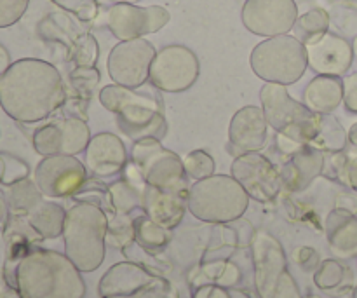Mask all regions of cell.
Segmentation results:
<instances>
[{
	"mask_svg": "<svg viewBox=\"0 0 357 298\" xmlns=\"http://www.w3.org/2000/svg\"><path fill=\"white\" fill-rule=\"evenodd\" d=\"M10 65H13V61H10L9 51H7V49L0 44V77H2L7 70H9Z\"/></svg>",
	"mask_w": 357,
	"mask_h": 298,
	"instance_id": "cell-48",
	"label": "cell"
},
{
	"mask_svg": "<svg viewBox=\"0 0 357 298\" xmlns=\"http://www.w3.org/2000/svg\"><path fill=\"white\" fill-rule=\"evenodd\" d=\"M201 274L208 279L206 285H218L223 288H232L239 283L241 272L237 265L225 260H216L204 264L201 267Z\"/></svg>",
	"mask_w": 357,
	"mask_h": 298,
	"instance_id": "cell-34",
	"label": "cell"
},
{
	"mask_svg": "<svg viewBox=\"0 0 357 298\" xmlns=\"http://www.w3.org/2000/svg\"><path fill=\"white\" fill-rule=\"evenodd\" d=\"M51 2L56 3L59 9L73 14L80 21L96 20L98 13H100L98 0H51Z\"/></svg>",
	"mask_w": 357,
	"mask_h": 298,
	"instance_id": "cell-41",
	"label": "cell"
},
{
	"mask_svg": "<svg viewBox=\"0 0 357 298\" xmlns=\"http://www.w3.org/2000/svg\"><path fill=\"white\" fill-rule=\"evenodd\" d=\"M296 264L303 269V271H314L319 267V255L312 248H300L296 251Z\"/></svg>",
	"mask_w": 357,
	"mask_h": 298,
	"instance_id": "cell-45",
	"label": "cell"
},
{
	"mask_svg": "<svg viewBox=\"0 0 357 298\" xmlns=\"http://www.w3.org/2000/svg\"><path fill=\"white\" fill-rule=\"evenodd\" d=\"M331 23H335V27L345 35H357V9L351 6H338L335 7V10H331L330 14ZM342 35V37H344Z\"/></svg>",
	"mask_w": 357,
	"mask_h": 298,
	"instance_id": "cell-42",
	"label": "cell"
},
{
	"mask_svg": "<svg viewBox=\"0 0 357 298\" xmlns=\"http://www.w3.org/2000/svg\"><path fill=\"white\" fill-rule=\"evenodd\" d=\"M128 163L124 142L114 133H98L84 150V164L87 171L98 178H110L122 173Z\"/></svg>",
	"mask_w": 357,
	"mask_h": 298,
	"instance_id": "cell-18",
	"label": "cell"
},
{
	"mask_svg": "<svg viewBox=\"0 0 357 298\" xmlns=\"http://www.w3.org/2000/svg\"><path fill=\"white\" fill-rule=\"evenodd\" d=\"M114 3H119V2H126V3H138L139 0H112Z\"/></svg>",
	"mask_w": 357,
	"mask_h": 298,
	"instance_id": "cell-51",
	"label": "cell"
},
{
	"mask_svg": "<svg viewBox=\"0 0 357 298\" xmlns=\"http://www.w3.org/2000/svg\"><path fill=\"white\" fill-rule=\"evenodd\" d=\"M344 105L349 114L357 115V72L344 77Z\"/></svg>",
	"mask_w": 357,
	"mask_h": 298,
	"instance_id": "cell-44",
	"label": "cell"
},
{
	"mask_svg": "<svg viewBox=\"0 0 357 298\" xmlns=\"http://www.w3.org/2000/svg\"><path fill=\"white\" fill-rule=\"evenodd\" d=\"M352 298H357V286L354 288V292H352Z\"/></svg>",
	"mask_w": 357,
	"mask_h": 298,
	"instance_id": "cell-52",
	"label": "cell"
},
{
	"mask_svg": "<svg viewBox=\"0 0 357 298\" xmlns=\"http://www.w3.org/2000/svg\"><path fill=\"white\" fill-rule=\"evenodd\" d=\"M349 145V133L331 114H317V129L310 147L324 154L340 152Z\"/></svg>",
	"mask_w": 357,
	"mask_h": 298,
	"instance_id": "cell-27",
	"label": "cell"
},
{
	"mask_svg": "<svg viewBox=\"0 0 357 298\" xmlns=\"http://www.w3.org/2000/svg\"><path fill=\"white\" fill-rule=\"evenodd\" d=\"M7 220H9V206H7L6 199L0 195V230L6 227Z\"/></svg>",
	"mask_w": 357,
	"mask_h": 298,
	"instance_id": "cell-49",
	"label": "cell"
},
{
	"mask_svg": "<svg viewBox=\"0 0 357 298\" xmlns=\"http://www.w3.org/2000/svg\"><path fill=\"white\" fill-rule=\"evenodd\" d=\"M155 54V47L146 38L121 40L108 52V77L119 86L138 89L149 80L150 66Z\"/></svg>",
	"mask_w": 357,
	"mask_h": 298,
	"instance_id": "cell-11",
	"label": "cell"
},
{
	"mask_svg": "<svg viewBox=\"0 0 357 298\" xmlns=\"http://www.w3.org/2000/svg\"><path fill=\"white\" fill-rule=\"evenodd\" d=\"M108 213L89 202H77L66 211L63 241L65 255L80 272H94L107 253Z\"/></svg>",
	"mask_w": 357,
	"mask_h": 298,
	"instance_id": "cell-4",
	"label": "cell"
},
{
	"mask_svg": "<svg viewBox=\"0 0 357 298\" xmlns=\"http://www.w3.org/2000/svg\"><path fill=\"white\" fill-rule=\"evenodd\" d=\"M349 145L356 147L357 149V122L356 124H352L351 129H349Z\"/></svg>",
	"mask_w": 357,
	"mask_h": 298,
	"instance_id": "cell-50",
	"label": "cell"
},
{
	"mask_svg": "<svg viewBox=\"0 0 357 298\" xmlns=\"http://www.w3.org/2000/svg\"><path fill=\"white\" fill-rule=\"evenodd\" d=\"M330 13L326 9H323V7H312V9L307 10L305 14L298 16V20H296L295 37L300 38L305 44V42L314 40V38L326 33L330 30Z\"/></svg>",
	"mask_w": 357,
	"mask_h": 298,
	"instance_id": "cell-31",
	"label": "cell"
},
{
	"mask_svg": "<svg viewBox=\"0 0 357 298\" xmlns=\"http://www.w3.org/2000/svg\"><path fill=\"white\" fill-rule=\"evenodd\" d=\"M100 103L117 117L121 131L132 142L145 138L162 140L167 133V121L160 100L138 89L108 84L98 94Z\"/></svg>",
	"mask_w": 357,
	"mask_h": 298,
	"instance_id": "cell-3",
	"label": "cell"
},
{
	"mask_svg": "<svg viewBox=\"0 0 357 298\" xmlns=\"http://www.w3.org/2000/svg\"><path fill=\"white\" fill-rule=\"evenodd\" d=\"M171 241V230L166 227L159 225L149 216L143 215L135 218V243L138 244L142 250L152 253H159L164 248L169 244Z\"/></svg>",
	"mask_w": 357,
	"mask_h": 298,
	"instance_id": "cell-29",
	"label": "cell"
},
{
	"mask_svg": "<svg viewBox=\"0 0 357 298\" xmlns=\"http://www.w3.org/2000/svg\"><path fill=\"white\" fill-rule=\"evenodd\" d=\"M201 63L190 47L181 44L164 45L150 66V84L164 93H183L199 79Z\"/></svg>",
	"mask_w": 357,
	"mask_h": 298,
	"instance_id": "cell-10",
	"label": "cell"
},
{
	"mask_svg": "<svg viewBox=\"0 0 357 298\" xmlns=\"http://www.w3.org/2000/svg\"><path fill=\"white\" fill-rule=\"evenodd\" d=\"M187 195L181 192L160 191V188L146 185L143 191L142 209L150 220H153L159 225L173 230L180 225L187 213Z\"/></svg>",
	"mask_w": 357,
	"mask_h": 298,
	"instance_id": "cell-20",
	"label": "cell"
},
{
	"mask_svg": "<svg viewBox=\"0 0 357 298\" xmlns=\"http://www.w3.org/2000/svg\"><path fill=\"white\" fill-rule=\"evenodd\" d=\"M160 142L162 140L155 138L135 142L129 159L138 167L145 184L150 187L188 194L190 178L185 173L183 159H180V156L173 150L166 149Z\"/></svg>",
	"mask_w": 357,
	"mask_h": 298,
	"instance_id": "cell-8",
	"label": "cell"
},
{
	"mask_svg": "<svg viewBox=\"0 0 357 298\" xmlns=\"http://www.w3.org/2000/svg\"><path fill=\"white\" fill-rule=\"evenodd\" d=\"M183 166L187 177L194 181L213 177L216 170L215 159L206 150H192V152H188L183 159Z\"/></svg>",
	"mask_w": 357,
	"mask_h": 298,
	"instance_id": "cell-37",
	"label": "cell"
},
{
	"mask_svg": "<svg viewBox=\"0 0 357 298\" xmlns=\"http://www.w3.org/2000/svg\"><path fill=\"white\" fill-rule=\"evenodd\" d=\"M101 75L96 66H75L68 75V87L72 96L91 100L100 84Z\"/></svg>",
	"mask_w": 357,
	"mask_h": 298,
	"instance_id": "cell-33",
	"label": "cell"
},
{
	"mask_svg": "<svg viewBox=\"0 0 357 298\" xmlns=\"http://www.w3.org/2000/svg\"><path fill=\"white\" fill-rule=\"evenodd\" d=\"M255 288L260 298H303L288 269L282 244L272 234L258 230L251 239Z\"/></svg>",
	"mask_w": 357,
	"mask_h": 298,
	"instance_id": "cell-7",
	"label": "cell"
},
{
	"mask_svg": "<svg viewBox=\"0 0 357 298\" xmlns=\"http://www.w3.org/2000/svg\"><path fill=\"white\" fill-rule=\"evenodd\" d=\"M30 0H0V28L16 24L26 13Z\"/></svg>",
	"mask_w": 357,
	"mask_h": 298,
	"instance_id": "cell-43",
	"label": "cell"
},
{
	"mask_svg": "<svg viewBox=\"0 0 357 298\" xmlns=\"http://www.w3.org/2000/svg\"><path fill=\"white\" fill-rule=\"evenodd\" d=\"M324 170V152L314 147H303L296 154H293L288 163L281 167L282 188L288 192H302L314 180L323 174Z\"/></svg>",
	"mask_w": 357,
	"mask_h": 298,
	"instance_id": "cell-21",
	"label": "cell"
},
{
	"mask_svg": "<svg viewBox=\"0 0 357 298\" xmlns=\"http://www.w3.org/2000/svg\"><path fill=\"white\" fill-rule=\"evenodd\" d=\"M82 33V28L77 24V21L66 10L65 13H49L38 23V35L44 40L63 45L66 49V52L72 51L73 44H75L77 38Z\"/></svg>",
	"mask_w": 357,
	"mask_h": 298,
	"instance_id": "cell-24",
	"label": "cell"
},
{
	"mask_svg": "<svg viewBox=\"0 0 357 298\" xmlns=\"http://www.w3.org/2000/svg\"><path fill=\"white\" fill-rule=\"evenodd\" d=\"M107 243L122 251L135 244V218L122 213H114L108 216Z\"/></svg>",
	"mask_w": 357,
	"mask_h": 298,
	"instance_id": "cell-32",
	"label": "cell"
},
{
	"mask_svg": "<svg viewBox=\"0 0 357 298\" xmlns=\"http://www.w3.org/2000/svg\"><path fill=\"white\" fill-rule=\"evenodd\" d=\"M345 279V267L340 262L328 258L321 262L319 267L314 272V283L319 290H333L340 286Z\"/></svg>",
	"mask_w": 357,
	"mask_h": 298,
	"instance_id": "cell-39",
	"label": "cell"
},
{
	"mask_svg": "<svg viewBox=\"0 0 357 298\" xmlns=\"http://www.w3.org/2000/svg\"><path fill=\"white\" fill-rule=\"evenodd\" d=\"M230 171L232 177L243 185L248 195L258 202L274 201L282 191L281 170H278V166L260 152L237 156Z\"/></svg>",
	"mask_w": 357,
	"mask_h": 298,
	"instance_id": "cell-14",
	"label": "cell"
},
{
	"mask_svg": "<svg viewBox=\"0 0 357 298\" xmlns=\"http://www.w3.org/2000/svg\"><path fill=\"white\" fill-rule=\"evenodd\" d=\"M241 20L244 28L258 37H278L295 28L298 6L295 0H246Z\"/></svg>",
	"mask_w": 357,
	"mask_h": 298,
	"instance_id": "cell-15",
	"label": "cell"
},
{
	"mask_svg": "<svg viewBox=\"0 0 357 298\" xmlns=\"http://www.w3.org/2000/svg\"><path fill=\"white\" fill-rule=\"evenodd\" d=\"M192 298H232L227 288L218 285H201L197 286V290L194 292Z\"/></svg>",
	"mask_w": 357,
	"mask_h": 298,
	"instance_id": "cell-46",
	"label": "cell"
},
{
	"mask_svg": "<svg viewBox=\"0 0 357 298\" xmlns=\"http://www.w3.org/2000/svg\"><path fill=\"white\" fill-rule=\"evenodd\" d=\"M305 298H321V297H317V295H312V293H310L309 297H305Z\"/></svg>",
	"mask_w": 357,
	"mask_h": 298,
	"instance_id": "cell-53",
	"label": "cell"
},
{
	"mask_svg": "<svg viewBox=\"0 0 357 298\" xmlns=\"http://www.w3.org/2000/svg\"><path fill=\"white\" fill-rule=\"evenodd\" d=\"M344 103V79L316 75L303 91V105L314 114H333Z\"/></svg>",
	"mask_w": 357,
	"mask_h": 298,
	"instance_id": "cell-23",
	"label": "cell"
},
{
	"mask_svg": "<svg viewBox=\"0 0 357 298\" xmlns=\"http://www.w3.org/2000/svg\"><path fill=\"white\" fill-rule=\"evenodd\" d=\"M98 293L101 298H169L171 286L142 264L128 260L105 272Z\"/></svg>",
	"mask_w": 357,
	"mask_h": 298,
	"instance_id": "cell-9",
	"label": "cell"
},
{
	"mask_svg": "<svg viewBox=\"0 0 357 298\" xmlns=\"http://www.w3.org/2000/svg\"><path fill=\"white\" fill-rule=\"evenodd\" d=\"M66 209L54 201L42 199L26 215V220L42 239H56L63 236Z\"/></svg>",
	"mask_w": 357,
	"mask_h": 298,
	"instance_id": "cell-25",
	"label": "cell"
},
{
	"mask_svg": "<svg viewBox=\"0 0 357 298\" xmlns=\"http://www.w3.org/2000/svg\"><path fill=\"white\" fill-rule=\"evenodd\" d=\"M98 58H100V44L93 35L84 31L68 52V61L75 66H96Z\"/></svg>",
	"mask_w": 357,
	"mask_h": 298,
	"instance_id": "cell-35",
	"label": "cell"
},
{
	"mask_svg": "<svg viewBox=\"0 0 357 298\" xmlns=\"http://www.w3.org/2000/svg\"><path fill=\"white\" fill-rule=\"evenodd\" d=\"M9 285L20 298H84L82 272L65 253L31 248L14 267Z\"/></svg>",
	"mask_w": 357,
	"mask_h": 298,
	"instance_id": "cell-2",
	"label": "cell"
},
{
	"mask_svg": "<svg viewBox=\"0 0 357 298\" xmlns=\"http://www.w3.org/2000/svg\"><path fill=\"white\" fill-rule=\"evenodd\" d=\"M31 142H33L35 152L42 157L61 154V140H59L58 122H49V124L35 129Z\"/></svg>",
	"mask_w": 357,
	"mask_h": 298,
	"instance_id": "cell-36",
	"label": "cell"
},
{
	"mask_svg": "<svg viewBox=\"0 0 357 298\" xmlns=\"http://www.w3.org/2000/svg\"><path fill=\"white\" fill-rule=\"evenodd\" d=\"M268 122L264 110L260 107H244L234 114L229 126L230 147L237 149V152H260L267 145Z\"/></svg>",
	"mask_w": 357,
	"mask_h": 298,
	"instance_id": "cell-19",
	"label": "cell"
},
{
	"mask_svg": "<svg viewBox=\"0 0 357 298\" xmlns=\"http://www.w3.org/2000/svg\"><path fill=\"white\" fill-rule=\"evenodd\" d=\"M255 75L264 82L291 86L309 68L305 44L293 35H278L255 45L250 56Z\"/></svg>",
	"mask_w": 357,
	"mask_h": 298,
	"instance_id": "cell-6",
	"label": "cell"
},
{
	"mask_svg": "<svg viewBox=\"0 0 357 298\" xmlns=\"http://www.w3.org/2000/svg\"><path fill=\"white\" fill-rule=\"evenodd\" d=\"M171 14L162 6H138V3H114L105 13V23L115 38L132 40L162 30Z\"/></svg>",
	"mask_w": 357,
	"mask_h": 298,
	"instance_id": "cell-12",
	"label": "cell"
},
{
	"mask_svg": "<svg viewBox=\"0 0 357 298\" xmlns=\"http://www.w3.org/2000/svg\"><path fill=\"white\" fill-rule=\"evenodd\" d=\"M335 208L349 209V211L357 213V198L354 194H349V192L338 194L337 201H335Z\"/></svg>",
	"mask_w": 357,
	"mask_h": 298,
	"instance_id": "cell-47",
	"label": "cell"
},
{
	"mask_svg": "<svg viewBox=\"0 0 357 298\" xmlns=\"http://www.w3.org/2000/svg\"><path fill=\"white\" fill-rule=\"evenodd\" d=\"M328 244L340 258H352L357 255V213L335 208L324 222Z\"/></svg>",
	"mask_w": 357,
	"mask_h": 298,
	"instance_id": "cell-22",
	"label": "cell"
},
{
	"mask_svg": "<svg viewBox=\"0 0 357 298\" xmlns=\"http://www.w3.org/2000/svg\"><path fill=\"white\" fill-rule=\"evenodd\" d=\"M44 199L40 188L37 187L35 180H21L17 184L10 185L7 192V206H9L10 215L26 216L38 202Z\"/></svg>",
	"mask_w": 357,
	"mask_h": 298,
	"instance_id": "cell-30",
	"label": "cell"
},
{
	"mask_svg": "<svg viewBox=\"0 0 357 298\" xmlns=\"http://www.w3.org/2000/svg\"><path fill=\"white\" fill-rule=\"evenodd\" d=\"M323 174L344 187L357 192V149L347 145L340 152L324 154Z\"/></svg>",
	"mask_w": 357,
	"mask_h": 298,
	"instance_id": "cell-26",
	"label": "cell"
},
{
	"mask_svg": "<svg viewBox=\"0 0 357 298\" xmlns=\"http://www.w3.org/2000/svg\"><path fill=\"white\" fill-rule=\"evenodd\" d=\"M250 195L232 174H213L194 181L187 195L192 216L206 223H230L243 218Z\"/></svg>",
	"mask_w": 357,
	"mask_h": 298,
	"instance_id": "cell-5",
	"label": "cell"
},
{
	"mask_svg": "<svg viewBox=\"0 0 357 298\" xmlns=\"http://www.w3.org/2000/svg\"><path fill=\"white\" fill-rule=\"evenodd\" d=\"M28 177H30V166L23 159L13 154L0 152V184L10 187L17 181L26 180Z\"/></svg>",
	"mask_w": 357,
	"mask_h": 298,
	"instance_id": "cell-38",
	"label": "cell"
},
{
	"mask_svg": "<svg viewBox=\"0 0 357 298\" xmlns=\"http://www.w3.org/2000/svg\"><path fill=\"white\" fill-rule=\"evenodd\" d=\"M309 68L317 75L342 77L354 63V47L342 35L326 31L314 40L305 42Z\"/></svg>",
	"mask_w": 357,
	"mask_h": 298,
	"instance_id": "cell-16",
	"label": "cell"
},
{
	"mask_svg": "<svg viewBox=\"0 0 357 298\" xmlns=\"http://www.w3.org/2000/svg\"><path fill=\"white\" fill-rule=\"evenodd\" d=\"M260 101L268 126L275 129V133L314 117V112H310L305 105L296 101L289 94L288 87L282 86V84L265 82V86L260 91Z\"/></svg>",
	"mask_w": 357,
	"mask_h": 298,
	"instance_id": "cell-17",
	"label": "cell"
},
{
	"mask_svg": "<svg viewBox=\"0 0 357 298\" xmlns=\"http://www.w3.org/2000/svg\"><path fill=\"white\" fill-rule=\"evenodd\" d=\"M87 181V167L75 156H47L35 167V184L49 199L73 198Z\"/></svg>",
	"mask_w": 357,
	"mask_h": 298,
	"instance_id": "cell-13",
	"label": "cell"
},
{
	"mask_svg": "<svg viewBox=\"0 0 357 298\" xmlns=\"http://www.w3.org/2000/svg\"><path fill=\"white\" fill-rule=\"evenodd\" d=\"M73 199H75L77 202H89V204H96L100 206V208H103L105 211H107V209H112L108 187L98 180H89V178H87L84 187L73 195Z\"/></svg>",
	"mask_w": 357,
	"mask_h": 298,
	"instance_id": "cell-40",
	"label": "cell"
},
{
	"mask_svg": "<svg viewBox=\"0 0 357 298\" xmlns=\"http://www.w3.org/2000/svg\"><path fill=\"white\" fill-rule=\"evenodd\" d=\"M66 96L59 70L44 59H17L0 77V107L10 119L24 124L54 115Z\"/></svg>",
	"mask_w": 357,
	"mask_h": 298,
	"instance_id": "cell-1",
	"label": "cell"
},
{
	"mask_svg": "<svg viewBox=\"0 0 357 298\" xmlns=\"http://www.w3.org/2000/svg\"><path fill=\"white\" fill-rule=\"evenodd\" d=\"M59 128V140H61V154L66 156H77L82 154L87 149L91 142V131L87 126L86 119L72 117V115H65V117L58 119Z\"/></svg>",
	"mask_w": 357,
	"mask_h": 298,
	"instance_id": "cell-28",
	"label": "cell"
}]
</instances>
